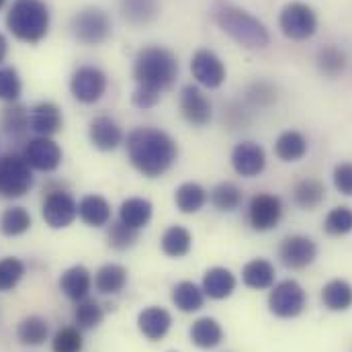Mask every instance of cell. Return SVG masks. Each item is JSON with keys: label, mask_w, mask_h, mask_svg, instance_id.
<instances>
[{"label": "cell", "mask_w": 352, "mask_h": 352, "mask_svg": "<svg viewBox=\"0 0 352 352\" xmlns=\"http://www.w3.org/2000/svg\"><path fill=\"white\" fill-rule=\"evenodd\" d=\"M178 76L176 56L160 45H148L138 52L133 62V78L138 88L131 94V102L138 109H152L164 90L175 85Z\"/></svg>", "instance_id": "1"}, {"label": "cell", "mask_w": 352, "mask_h": 352, "mask_svg": "<svg viewBox=\"0 0 352 352\" xmlns=\"http://www.w3.org/2000/svg\"><path fill=\"white\" fill-rule=\"evenodd\" d=\"M131 166L146 178L166 175L178 158L176 142L158 127H135L125 142Z\"/></svg>", "instance_id": "2"}, {"label": "cell", "mask_w": 352, "mask_h": 352, "mask_svg": "<svg viewBox=\"0 0 352 352\" xmlns=\"http://www.w3.org/2000/svg\"><path fill=\"white\" fill-rule=\"evenodd\" d=\"M211 16L226 35H230L238 45L246 50H263L270 41L263 21L240 6H234L230 2H215L211 8Z\"/></svg>", "instance_id": "3"}, {"label": "cell", "mask_w": 352, "mask_h": 352, "mask_svg": "<svg viewBox=\"0 0 352 352\" xmlns=\"http://www.w3.org/2000/svg\"><path fill=\"white\" fill-rule=\"evenodd\" d=\"M6 27L16 39L39 43L50 31V8L43 0H14L6 14Z\"/></svg>", "instance_id": "4"}, {"label": "cell", "mask_w": 352, "mask_h": 352, "mask_svg": "<svg viewBox=\"0 0 352 352\" xmlns=\"http://www.w3.org/2000/svg\"><path fill=\"white\" fill-rule=\"evenodd\" d=\"M33 168L27 164L23 154L0 156V197L21 199L33 188Z\"/></svg>", "instance_id": "5"}, {"label": "cell", "mask_w": 352, "mask_h": 352, "mask_svg": "<svg viewBox=\"0 0 352 352\" xmlns=\"http://www.w3.org/2000/svg\"><path fill=\"white\" fill-rule=\"evenodd\" d=\"M111 16L98 8V6H87L72 19V33L78 43L82 45H100L111 37Z\"/></svg>", "instance_id": "6"}, {"label": "cell", "mask_w": 352, "mask_h": 352, "mask_svg": "<svg viewBox=\"0 0 352 352\" xmlns=\"http://www.w3.org/2000/svg\"><path fill=\"white\" fill-rule=\"evenodd\" d=\"M278 25L285 37L293 41H305L318 31V16L305 2H289L278 16Z\"/></svg>", "instance_id": "7"}, {"label": "cell", "mask_w": 352, "mask_h": 352, "mask_svg": "<svg viewBox=\"0 0 352 352\" xmlns=\"http://www.w3.org/2000/svg\"><path fill=\"white\" fill-rule=\"evenodd\" d=\"M41 217L52 230H64L78 217V203L62 188L50 190L41 203Z\"/></svg>", "instance_id": "8"}, {"label": "cell", "mask_w": 352, "mask_h": 352, "mask_svg": "<svg viewBox=\"0 0 352 352\" xmlns=\"http://www.w3.org/2000/svg\"><path fill=\"white\" fill-rule=\"evenodd\" d=\"M268 309L276 318H297L305 309L303 287L293 278L280 280L268 295Z\"/></svg>", "instance_id": "9"}, {"label": "cell", "mask_w": 352, "mask_h": 352, "mask_svg": "<svg viewBox=\"0 0 352 352\" xmlns=\"http://www.w3.org/2000/svg\"><path fill=\"white\" fill-rule=\"evenodd\" d=\"M70 92L82 104H94L107 92V74L100 68L82 66L70 78Z\"/></svg>", "instance_id": "10"}, {"label": "cell", "mask_w": 352, "mask_h": 352, "mask_svg": "<svg viewBox=\"0 0 352 352\" xmlns=\"http://www.w3.org/2000/svg\"><path fill=\"white\" fill-rule=\"evenodd\" d=\"M23 158L27 160V164L33 168V170H39V173H54L60 168L62 164V148L52 140V138H33L27 142L25 150H23Z\"/></svg>", "instance_id": "11"}, {"label": "cell", "mask_w": 352, "mask_h": 352, "mask_svg": "<svg viewBox=\"0 0 352 352\" xmlns=\"http://www.w3.org/2000/svg\"><path fill=\"white\" fill-rule=\"evenodd\" d=\"M283 217V203L276 195L270 192H258L250 199L248 205V221L252 230L256 232H268L278 226Z\"/></svg>", "instance_id": "12"}, {"label": "cell", "mask_w": 352, "mask_h": 352, "mask_svg": "<svg viewBox=\"0 0 352 352\" xmlns=\"http://www.w3.org/2000/svg\"><path fill=\"white\" fill-rule=\"evenodd\" d=\"M178 102H180V113L184 121L192 127H203L213 117V107H211L209 96L195 85L182 87Z\"/></svg>", "instance_id": "13"}, {"label": "cell", "mask_w": 352, "mask_h": 352, "mask_svg": "<svg viewBox=\"0 0 352 352\" xmlns=\"http://www.w3.org/2000/svg\"><path fill=\"white\" fill-rule=\"evenodd\" d=\"M190 72H192V78L201 87L209 88V90L219 88L226 82V66L219 60V56L213 54L211 50L195 52L190 60Z\"/></svg>", "instance_id": "14"}, {"label": "cell", "mask_w": 352, "mask_h": 352, "mask_svg": "<svg viewBox=\"0 0 352 352\" xmlns=\"http://www.w3.org/2000/svg\"><path fill=\"white\" fill-rule=\"evenodd\" d=\"M278 256H280V263L287 268L299 270V268H305L316 261L318 246L307 236H289L280 242Z\"/></svg>", "instance_id": "15"}, {"label": "cell", "mask_w": 352, "mask_h": 352, "mask_svg": "<svg viewBox=\"0 0 352 352\" xmlns=\"http://www.w3.org/2000/svg\"><path fill=\"white\" fill-rule=\"evenodd\" d=\"M232 166L234 170L244 178H254L264 170L266 166V154L263 146L254 142H242L232 152Z\"/></svg>", "instance_id": "16"}, {"label": "cell", "mask_w": 352, "mask_h": 352, "mask_svg": "<svg viewBox=\"0 0 352 352\" xmlns=\"http://www.w3.org/2000/svg\"><path fill=\"white\" fill-rule=\"evenodd\" d=\"M64 125V117L62 111L56 102H37L31 111H29V129H33L37 135L43 138H52L54 133H58Z\"/></svg>", "instance_id": "17"}, {"label": "cell", "mask_w": 352, "mask_h": 352, "mask_svg": "<svg viewBox=\"0 0 352 352\" xmlns=\"http://www.w3.org/2000/svg\"><path fill=\"white\" fill-rule=\"evenodd\" d=\"M90 144L100 152H113L123 144V131L121 127L107 115L94 117L88 127Z\"/></svg>", "instance_id": "18"}, {"label": "cell", "mask_w": 352, "mask_h": 352, "mask_svg": "<svg viewBox=\"0 0 352 352\" xmlns=\"http://www.w3.org/2000/svg\"><path fill=\"white\" fill-rule=\"evenodd\" d=\"M170 326H173V316L164 307H148L138 316L140 332L152 342L162 340L168 334Z\"/></svg>", "instance_id": "19"}, {"label": "cell", "mask_w": 352, "mask_h": 352, "mask_svg": "<svg viewBox=\"0 0 352 352\" xmlns=\"http://www.w3.org/2000/svg\"><path fill=\"white\" fill-rule=\"evenodd\" d=\"M60 289L68 299H72L76 303L87 299L90 289H92V276H90L87 266L76 264V266H70L68 270H64V274L60 276Z\"/></svg>", "instance_id": "20"}, {"label": "cell", "mask_w": 352, "mask_h": 352, "mask_svg": "<svg viewBox=\"0 0 352 352\" xmlns=\"http://www.w3.org/2000/svg\"><path fill=\"white\" fill-rule=\"evenodd\" d=\"M119 8L129 25L144 27L160 14V0H119Z\"/></svg>", "instance_id": "21"}, {"label": "cell", "mask_w": 352, "mask_h": 352, "mask_svg": "<svg viewBox=\"0 0 352 352\" xmlns=\"http://www.w3.org/2000/svg\"><path fill=\"white\" fill-rule=\"evenodd\" d=\"M234 289L236 276L223 266H213L203 276V293L211 299H228L234 293Z\"/></svg>", "instance_id": "22"}, {"label": "cell", "mask_w": 352, "mask_h": 352, "mask_svg": "<svg viewBox=\"0 0 352 352\" xmlns=\"http://www.w3.org/2000/svg\"><path fill=\"white\" fill-rule=\"evenodd\" d=\"M152 203L148 199L142 197H129L121 203L119 207V221L133 228V230H142L150 223L152 219Z\"/></svg>", "instance_id": "23"}, {"label": "cell", "mask_w": 352, "mask_h": 352, "mask_svg": "<svg viewBox=\"0 0 352 352\" xmlns=\"http://www.w3.org/2000/svg\"><path fill=\"white\" fill-rule=\"evenodd\" d=\"M78 215L90 228H102L111 221V205L100 195H87L78 203Z\"/></svg>", "instance_id": "24"}, {"label": "cell", "mask_w": 352, "mask_h": 352, "mask_svg": "<svg viewBox=\"0 0 352 352\" xmlns=\"http://www.w3.org/2000/svg\"><path fill=\"white\" fill-rule=\"evenodd\" d=\"M223 340V330L213 318H199L190 326V342L199 349H215Z\"/></svg>", "instance_id": "25"}, {"label": "cell", "mask_w": 352, "mask_h": 352, "mask_svg": "<svg viewBox=\"0 0 352 352\" xmlns=\"http://www.w3.org/2000/svg\"><path fill=\"white\" fill-rule=\"evenodd\" d=\"M127 285V270L121 264H104L94 274V287L102 295H115Z\"/></svg>", "instance_id": "26"}, {"label": "cell", "mask_w": 352, "mask_h": 352, "mask_svg": "<svg viewBox=\"0 0 352 352\" xmlns=\"http://www.w3.org/2000/svg\"><path fill=\"white\" fill-rule=\"evenodd\" d=\"M0 125L4 129V133L8 138H23L25 131L29 129V111L25 104L21 102H8L4 109H2V115H0Z\"/></svg>", "instance_id": "27"}, {"label": "cell", "mask_w": 352, "mask_h": 352, "mask_svg": "<svg viewBox=\"0 0 352 352\" xmlns=\"http://www.w3.org/2000/svg\"><path fill=\"white\" fill-rule=\"evenodd\" d=\"M175 203L180 213H197L207 203V190L199 182H182L176 188Z\"/></svg>", "instance_id": "28"}, {"label": "cell", "mask_w": 352, "mask_h": 352, "mask_svg": "<svg viewBox=\"0 0 352 352\" xmlns=\"http://www.w3.org/2000/svg\"><path fill=\"white\" fill-rule=\"evenodd\" d=\"M50 336V326L41 316H29L19 322L16 338L23 346H41Z\"/></svg>", "instance_id": "29"}, {"label": "cell", "mask_w": 352, "mask_h": 352, "mask_svg": "<svg viewBox=\"0 0 352 352\" xmlns=\"http://www.w3.org/2000/svg\"><path fill=\"white\" fill-rule=\"evenodd\" d=\"M160 246H162V252L166 256H170V258H182L192 248V236L182 226H170L164 232V236L160 240Z\"/></svg>", "instance_id": "30"}, {"label": "cell", "mask_w": 352, "mask_h": 352, "mask_svg": "<svg viewBox=\"0 0 352 352\" xmlns=\"http://www.w3.org/2000/svg\"><path fill=\"white\" fill-rule=\"evenodd\" d=\"M274 154L283 162H297L307 154V140L299 131H285L274 144Z\"/></svg>", "instance_id": "31"}, {"label": "cell", "mask_w": 352, "mask_h": 352, "mask_svg": "<svg viewBox=\"0 0 352 352\" xmlns=\"http://www.w3.org/2000/svg\"><path fill=\"white\" fill-rule=\"evenodd\" d=\"M173 303L180 311L192 314L199 311L205 303V293L190 280H180L173 289Z\"/></svg>", "instance_id": "32"}, {"label": "cell", "mask_w": 352, "mask_h": 352, "mask_svg": "<svg viewBox=\"0 0 352 352\" xmlns=\"http://www.w3.org/2000/svg\"><path fill=\"white\" fill-rule=\"evenodd\" d=\"M322 301L330 311H346L352 307V287L342 278L330 280L322 291Z\"/></svg>", "instance_id": "33"}, {"label": "cell", "mask_w": 352, "mask_h": 352, "mask_svg": "<svg viewBox=\"0 0 352 352\" xmlns=\"http://www.w3.org/2000/svg\"><path fill=\"white\" fill-rule=\"evenodd\" d=\"M274 266L264 258L250 261L242 268V280L250 289H268L274 283Z\"/></svg>", "instance_id": "34"}, {"label": "cell", "mask_w": 352, "mask_h": 352, "mask_svg": "<svg viewBox=\"0 0 352 352\" xmlns=\"http://www.w3.org/2000/svg\"><path fill=\"white\" fill-rule=\"evenodd\" d=\"M31 213L25 207H8L0 215V232L8 238L23 236L31 230Z\"/></svg>", "instance_id": "35"}, {"label": "cell", "mask_w": 352, "mask_h": 352, "mask_svg": "<svg viewBox=\"0 0 352 352\" xmlns=\"http://www.w3.org/2000/svg\"><path fill=\"white\" fill-rule=\"evenodd\" d=\"M293 199H295V203H297L301 209L311 211V209H316V207L326 199V188H324V184H322L320 180H316V178H305V180H301V182L295 186Z\"/></svg>", "instance_id": "36"}, {"label": "cell", "mask_w": 352, "mask_h": 352, "mask_svg": "<svg viewBox=\"0 0 352 352\" xmlns=\"http://www.w3.org/2000/svg\"><path fill=\"white\" fill-rule=\"evenodd\" d=\"M242 190L238 184L234 182H219L213 190H211V203L215 209L219 211H226V213H232L236 211L240 205H242Z\"/></svg>", "instance_id": "37"}, {"label": "cell", "mask_w": 352, "mask_h": 352, "mask_svg": "<svg viewBox=\"0 0 352 352\" xmlns=\"http://www.w3.org/2000/svg\"><path fill=\"white\" fill-rule=\"evenodd\" d=\"M318 68L324 76L336 78L346 68V54L336 45H326L318 54Z\"/></svg>", "instance_id": "38"}, {"label": "cell", "mask_w": 352, "mask_h": 352, "mask_svg": "<svg viewBox=\"0 0 352 352\" xmlns=\"http://www.w3.org/2000/svg\"><path fill=\"white\" fill-rule=\"evenodd\" d=\"M104 318V311L102 307L98 305V301L94 299H82L76 303V309H74V322L78 326V330H92L96 328Z\"/></svg>", "instance_id": "39"}, {"label": "cell", "mask_w": 352, "mask_h": 352, "mask_svg": "<svg viewBox=\"0 0 352 352\" xmlns=\"http://www.w3.org/2000/svg\"><path fill=\"white\" fill-rule=\"evenodd\" d=\"M138 238H140L138 230H133V228H129V226H125V223H121V221L111 223V228H109V232H107V242H109V246H111L113 250H119V252H123V250L135 246Z\"/></svg>", "instance_id": "40"}, {"label": "cell", "mask_w": 352, "mask_h": 352, "mask_svg": "<svg viewBox=\"0 0 352 352\" xmlns=\"http://www.w3.org/2000/svg\"><path fill=\"white\" fill-rule=\"evenodd\" d=\"M324 230L330 236H346L352 232V209L351 207H336L326 215Z\"/></svg>", "instance_id": "41"}, {"label": "cell", "mask_w": 352, "mask_h": 352, "mask_svg": "<svg viewBox=\"0 0 352 352\" xmlns=\"http://www.w3.org/2000/svg\"><path fill=\"white\" fill-rule=\"evenodd\" d=\"M82 346H85V340L78 328H60L52 338L54 352H80Z\"/></svg>", "instance_id": "42"}, {"label": "cell", "mask_w": 352, "mask_h": 352, "mask_svg": "<svg viewBox=\"0 0 352 352\" xmlns=\"http://www.w3.org/2000/svg\"><path fill=\"white\" fill-rule=\"evenodd\" d=\"M25 274V264L14 256L0 261V291H12Z\"/></svg>", "instance_id": "43"}, {"label": "cell", "mask_w": 352, "mask_h": 352, "mask_svg": "<svg viewBox=\"0 0 352 352\" xmlns=\"http://www.w3.org/2000/svg\"><path fill=\"white\" fill-rule=\"evenodd\" d=\"M21 92H23V85H21L19 72L10 66L0 68V100L16 102Z\"/></svg>", "instance_id": "44"}, {"label": "cell", "mask_w": 352, "mask_h": 352, "mask_svg": "<svg viewBox=\"0 0 352 352\" xmlns=\"http://www.w3.org/2000/svg\"><path fill=\"white\" fill-rule=\"evenodd\" d=\"M246 96H248V100H250L252 104H258V107H268V104H272V102L276 100V92H274L272 85H268V82H264V80L254 82L252 87L248 88Z\"/></svg>", "instance_id": "45"}, {"label": "cell", "mask_w": 352, "mask_h": 352, "mask_svg": "<svg viewBox=\"0 0 352 352\" xmlns=\"http://www.w3.org/2000/svg\"><path fill=\"white\" fill-rule=\"evenodd\" d=\"M334 186L346 195L352 197V164L351 162H344V164H338L334 168Z\"/></svg>", "instance_id": "46"}, {"label": "cell", "mask_w": 352, "mask_h": 352, "mask_svg": "<svg viewBox=\"0 0 352 352\" xmlns=\"http://www.w3.org/2000/svg\"><path fill=\"white\" fill-rule=\"evenodd\" d=\"M6 52H8V43H6V37L0 33V64L4 62V58H6Z\"/></svg>", "instance_id": "47"}, {"label": "cell", "mask_w": 352, "mask_h": 352, "mask_svg": "<svg viewBox=\"0 0 352 352\" xmlns=\"http://www.w3.org/2000/svg\"><path fill=\"white\" fill-rule=\"evenodd\" d=\"M4 2H6V0H0V8H2V6H4Z\"/></svg>", "instance_id": "48"}, {"label": "cell", "mask_w": 352, "mask_h": 352, "mask_svg": "<svg viewBox=\"0 0 352 352\" xmlns=\"http://www.w3.org/2000/svg\"><path fill=\"white\" fill-rule=\"evenodd\" d=\"M170 352H175V351H170Z\"/></svg>", "instance_id": "49"}]
</instances>
